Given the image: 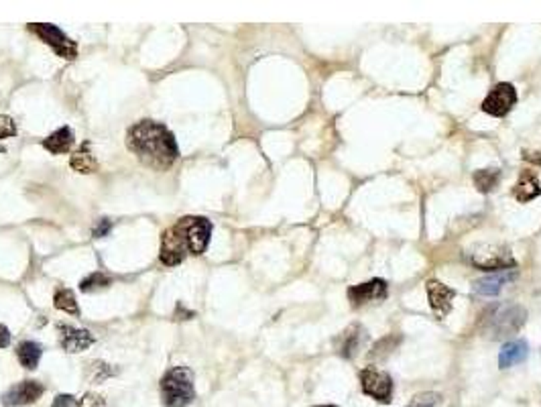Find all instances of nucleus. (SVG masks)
<instances>
[{"instance_id":"obj_31","label":"nucleus","mask_w":541,"mask_h":407,"mask_svg":"<svg viewBox=\"0 0 541 407\" xmlns=\"http://www.w3.org/2000/svg\"><path fill=\"white\" fill-rule=\"evenodd\" d=\"M316 407H338V406H316Z\"/></svg>"},{"instance_id":"obj_1","label":"nucleus","mask_w":541,"mask_h":407,"mask_svg":"<svg viewBox=\"0 0 541 407\" xmlns=\"http://www.w3.org/2000/svg\"><path fill=\"white\" fill-rule=\"evenodd\" d=\"M127 147L142 165L155 171H165L180 157L173 133L155 121H138L133 125L127 133Z\"/></svg>"},{"instance_id":"obj_4","label":"nucleus","mask_w":541,"mask_h":407,"mask_svg":"<svg viewBox=\"0 0 541 407\" xmlns=\"http://www.w3.org/2000/svg\"><path fill=\"white\" fill-rule=\"evenodd\" d=\"M189 255H202L212 236V222L204 216H185L178 222Z\"/></svg>"},{"instance_id":"obj_21","label":"nucleus","mask_w":541,"mask_h":407,"mask_svg":"<svg viewBox=\"0 0 541 407\" xmlns=\"http://www.w3.org/2000/svg\"><path fill=\"white\" fill-rule=\"evenodd\" d=\"M53 306L65 314H72V316H80V308H78V302H76V293L72 289H57L55 291V298H53Z\"/></svg>"},{"instance_id":"obj_25","label":"nucleus","mask_w":541,"mask_h":407,"mask_svg":"<svg viewBox=\"0 0 541 407\" xmlns=\"http://www.w3.org/2000/svg\"><path fill=\"white\" fill-rule=\"evenodd\" d=\"M442 401V395L440 393H434V391H425V393H419L411 399V404H407L405 407H436Z\"/></svg>"},{"instance_id":"obj_13","label":"nucleus","mask_w":541,"mask_h":407,"mask_svg":"<svg viewBox=\"0 0 541 407\" xmlns=\"http://www.w3.org/2000/svg\"><path fill=\"white\" fill-rule=\"evenodd\" d=\"M425 289H427L429 306H432V310L436 312V316H446L452 310V302H454L456 291L450 289L448 285L436 281V279H429V281L425 283Z\"/></svg>"},{"instance_id":"obj_8","label":"nucleus","mask_w":541,"mask_h":407,"mask_svg":"<svg viewBox=\"0 0 541 407\" xmlns=\"http://www.w3.org/2000/svg\"><path fill=\"white\" fill-rule=\"evenodd\" d=\"M187 244L183 240V234L178 228V225H173L171 228H167L161 236V251H159V259L163 265L167 267H176L180 265L181 261L187 257Z\"/></svg>"},{"instance_id":"obj_9","label":"nucleus","mask_w":541,"mask_h":407,"mask_svg":"<svg viewBox=\"0 0 541 407\" xmlns=\"http://www.w3.org/2000/svg\"><path fill=\"white\" fill-rule=\"evenodd\" d=\"M515 104H517V92H515V88L511 84H507V82H500L485 98L482 110L487 114H491V116H498L500 118V116H507L513 110Z\"/></svg>"},{"instance_id":"obj_14","label":"nucleus","mask_w":541,"mask_h":407,"mask_svg":"<svg viewBox=\"0 0 541 407\" xmlns=\"http://www.w3.org/2000/svg\"><path fill=\"white\" fill-rule=\"evenodd\" d=\"M59 342H61L65 353L74 355V353H84L86 348H90L96 342V338L88 330H80V328H72V326H59Z\"/></svg>"},{"instance_id":"obj_26","label":"nucleus","mask_w":541,"mask_h":407,"mask_svg":"<svg viewBox=\"0 0 541 407\" xmlns=\"http://www.w3.org/2000/svg\"><path fill=\"white\" fill-rule=\"evenodd\" d=\"M17 136V125L10 116H0V140ZM0 153H4V149L0 147Z\"/></svg>"},{"instance_id":"obj_11","label":"nucleus","mask_w":541,"mask_h":407,"mask_svg":"<svg viewBox=\"0 0 541 407\" xmlns=\"http://www.w3.org/2000/svg\"><path fill=\"white\" fill-rule=\"evenodd\" d=\"M387 298V281L385 279H372L368 283H361L348 289V300L354 308H361L370 302H381Z\"/></svg>"},{"instance_id":"obj_30","label":"nucleus","mask_w":541,"mask_h":407,"mask_svg":"<svg viewBox=\"0 0 541 407\" xmlns=\"http://www.w3.org/2000/svg\"><path fill=\"white\" fill-rule=\"evenodd\" d=\"M10 344V332L4 324H0V348H6Z\"/></svg>"},{"instance_id":"obj_19","label":"nucleus","mask_w":541,"mask_h":407,"mask_svg":"<svg viewBox=\"0 0 541 407\" xmlns=\"http://www.w3.org/2000/svg\"><path fill=\"white\" fill-rule=\"evenodd\" d=\"M70 165H72V169H76L78 174H94V171H98V161H96V157L92 155L90 143H84V145L72 155Z\"/></svg>"},{"instance_id":"obj_17","label":"nucleus","mask_w":541,"mask_h":407,"mask_svg":"<svg viewBox=\"0 0 541 407\" xmlns=\"http://www.w3.org/2000/svg\"><path fill=\"white\" fill-rule=\"evenodd\" d=\"M364 328H361L359 324H354V326H350L344 334H342V344H340V355L342 357H346V359H352L357 353H359V348H361V344L364 342Z\"/></svg>"},{"instance_id":"obj_27","label":"nucleus","mask_w":541,"mask_h":407,"mask_svg":"<svg viewBox=\"0 0 541 407\" xmlns=\"http://www.w3.org/2000/svg\"><path fill=\"white\" fill-rule=\"evenodd\" d=\"M53 407H80V399H76L74 395L61 393L53 399Z\"/></svg>"},{"instance_id":"obj_10","label":"nucleus","mask_w":541,"mask_h":407,"mask_svg":"<svg viewBox=\"0 0 541 407\" xmlns=\"http://www.w3.org/2000/svg\"><path fill=\"white\" fill-rule=\"evenodd\" d=\"M45 393V387L39 381H21L6 389L2 393V406L4 407H21L35 404L41 395Z\"/></svg>"},{"instance_id":"obj_22","label":"nucleus","mask_w":541,"mask_h":407,"mask_svg":"<svg viewBox=\"0 0 541 407\" xmlns=\"http://www.w3.org/2000/svg\"><path fill=\"white\" fill-rule=\"evenodd\" d=\"M112 375H116V368H112L108 362L104 361H92L86 368V377L90 383H102L106 379H110Z\"/></svg>"},{"instance_id":"obj_20","label":"nucleus","mask_w":541,"mask_h":407,"mask_svg":"<svg viewBox=\"0 0 541 407\" xmlns=\"http://www.w3.org/2000/svg\"><path fill=\"white\" fill-rule=\"evenodd\" d=\"M41 355H43L41 346L33 340H27V342L19 344V348H17V357H19L21 366H25L29 371L37 368V364L41 361Z\"/></svg>"},{"instance_id":"obj_2","label":"nucleus","mask_w":541,"mask_h":407,"mask_svg":"<svg viewBox=\"0 0 541 407\" xmlns=\"http://www.w3.org/2000/svg\"><path fill=\"white\" fill-rule=\"evenodd\" d=\"M527 322V310L517 304H496L482 316V334L493 340H505L517 334Z\"/></svg>"},{"instance_id":"obj_24","label":"nucleus","mask_w":541,"mask_h":407,"mask_svg":"<svg viewBox=\"0 0 541 407\" xmlns=\"http://www.w3.org/2000/svg\"><path fill=\"white\" fill-rule=\"evenodd\" d=\"M112 281H110V277L108 275H104L102 271H96L92 273V275H88L82 283H80V289L82 291H96V289H104V287H108Z\"/></svg>"},{"instance_id":"obj_18","label":"nucleus","mask_w":541,"mask_h":407,"mask_svg":"<svg viewBox=\"0 0 541 407\" xmlns=\"http://www.w3.org/2000/svg\"><path fill=\"white\" fill-rule=\"evenodd\" d=\"M541 194V185L538 178L533 174H523L521 180L517 181V185L513 187V196L519 200V202H529V200H535Z\"/></svg>"},{"instance_id":"obj_3","label":"nucleus","mask_w":541,"mask_h":407,"mask_svg":"<svg viewBox=\"0 0 541 407\" xmlns=\"http://www.w3.org/2000/svg\"><path fill=\"white\" fill-rule=\"evenodd\" d=\"M161 399L165 407H185L195 399L193 373L187 366H173L163 375Z\"/></svg>"},{"instance_id":"obj_23","label":"nucleus","mask_w":541,"mask_h":407,"mask_svg":"<svg viewBox=\"0 0 541 407\" xmlns=\"http://www.w3.org/2000/svg\"><path fill=\"white\" fill-rule=\"evenodd\" d=\"M498 180H500L498 169H480V171L474 174V183H476L478 191H482V194H489L491 189H495Z\"/></svg>"},{"instance_id":"obj_6","label":"nucleus","mask_w":541,"mask_h":407,"mask_svg":"<svg viewBox=\"0 0 541 407\" xmlns=\"http://www.w3.org/2000/svg\"><path fill=\"white\" fill-rule=\"evenodd\" d=\"M29 31L33 35H37L45 45H49L59 57L65 59H74L78 55V45L76 41H72L59 27L55 25H45V23H33L29 25Z\"/></svg>"},{"instance_id":"obj_29","label":"nucleus","mask_w":541,"mask_h":407,"mask_svg":"<svg viewBox=\"0 0 541 407\" xmlns=\"http://www.w3.org/2000/svg\"><path fill=\"white\" fill-rule=\"evenodd\" d=\"M110 228H112V222H110L108 218H102L100 225L94 227V230H92V236H94V238H104V236L110 232Z\"/></svg>"},{"instance_id":"obj_12","label":"nucleus","mask_w":541,"mask_h":407,"mask_svg":"<svg viewBox=\"0 0 541 407\" xmlns=\"http://www.w3.org/2000/svg\"><path fill=\"white\" fill-rule=\"evenodd\" d=\"M515 279H517V271H515V269H507V271H498L489 275V277L476 279V281L472 283V289H474V293H478V295L495 298V295H498V293L505 289V285L513 283Z\"/></svg>"},{"instance_id":"obj_16","label":"nucleus","mask_w":541,"mask_h":407,"mask_svg":"<svg viewBox=\"0 0 541 407\" xmlns=\"http://www.w3.org/2000/svg\"><path fill=\"white\" fill-rule=\"evenodd\" d=\"M74 140H76L74 131L70 127H61V129H57L55 133H51V135L47 136L45 140H43V147L53 155H63V153H67L72 149Z\"/></svg>"},{"instance_id":"obj_15","label":"nucleus","mask_w":541,"mask_h":407,"mask_svg":"<svg viewBox=\"0 0 541 407\" xmlns=\"http://www.w3.org/2000/svg\"><path fill=\"white\" fill-rule=\"evenodd\" d=\"M527 355H529V346H527L525 340H511L498 353V366L500 368H511V366L525 361Z\"/></svg>"},{"instance_id":"obj_5","label":"nucleus","mask_w":541,"mask_h":407,"mask_svg":"<svg viewBox=\"0 0 541 407\" xmlns=\"http://www.w3.org/2000/svg\"><path fill=\"white\" fill-rule=\"evenodd\" d=\"M359 379H361V389L364 395H368L374 401L385 404V406L391 404V399H393V379H391V375H387L385 371L366 366L364 371H361Z\"/></svg>"},{"instance_id":"obj_28","label":"nucleus","mask_w":541,"mask_h":407,"mask_svg":"<svg viewBox=\"0 0 541 407\" xmlns=\"http://www.w3.org/2000/svg\"><path fill=\"white\" fill-rule=\"evenodd\" d=\"M80 407H106V401L96 393H86L80 401Z\"/></svg>"},{"instance_id":"obj_7","label":"nucleus","mask_w":541,"mask_h":407,"mask_svg":"<svg viewBox=\"0 0 541 407\" xmlns=\"http://www.w3.org/2000/svg\"><path fill=\"white\" fill-rule=\"evenodd\" d=\"M470 261L478 269L493 273L507 271L509 267H515L513 255L505 247H487L485 251L476 249V253H470Z\"/></svg>"}]
</instances>
